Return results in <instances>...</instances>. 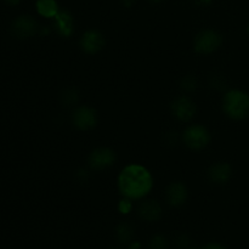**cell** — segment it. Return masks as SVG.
Listing matches in <instances>:
<instances>
[{
    "label": "cell",
    "mask_w": 249,
    "mask_h": 249,
    "mask_svg": "<svg viewBox=\"0 0 249 249\" xmlns=\"http://www.w3.org/2000/svg\"><path fill=\"white\" fill-rule=\"evenodd\" d=\"M151 2H156V4H158V2H160V1H163V0H150Z\"/></svg>",
    "instance_id": "603a6c76"
},
{
    "label": "cell",
    "mask_w": 249,
    "mask_h": 249,
    "mask_svg": "<svg viewBox=\"0 0 249 249\" xmlns=\"http://www.w3.org/2000/svg\"><path fill=\"white\" fill-rule=\"evenodd\" d=\"M116 235L121 243H129L134 236V230L129 224H121L117 228Z\"/></svg>",
    "instance_id": "9a60e30c"
},
{
    "label": "cell",
    "mask_w": 249,
    "mask_h": 249,
    "mask_svg": "<svg viewBox=\"0 0 249 249\" xmlns=\"http://www.w3.org/2000/svg\"><path fill=\"white\" fill-rule=\"evenodd\" d=\"M162 208L156 201H146L139 207V215L147 221H156L160 218Z\"/></svg>",
    "instance_id": "4fadbf2b"
},
{
    "label": "cell",
    "mask_w": 249,
    "mask_h": 249,
    "mask_svg": "<svg viewBox=\"0 0 249 249\" xmlns=\"http://www.w3.org/2000/svg\"><path fill=\"white\" fill-rule=\"evenodd\" d=\"M73 123L80 130H89L92 129L97 123L96 112L87 106L77 108L73 113Z\"/></svg>",
    "instance_id": "5b68a950"
},
{
    "label": "cell",
    "mask_w": 249,
    "mask_h": 249,
    "mask_svg": "<svg viewBox=\"0 0 249 249\" xmlns=\"http://www.w3.org/2000/svg\"><path fill=\"white\" fill-rule=\"evenodd\" d=\"M36 22L31 16H19L12 23V32L19 39H26L36 32Z\"/></svg>",
    "instance_id": "52a82bcc"
},
{
    "label": "cell",
    "mask_w": 249,
    "mask_h": 249,
    "mask_svg": "<svg viewBox=\"0 0 249 249\" xmlns=\"http://www.w3.org/2000/svg\"><path fill=\"white\" fill-rule=\"evenodd\" d=\"M187 190L181 182H173L167 190V199L170 206L180 207L186 202Z\"/></svg>",
    "instance_id": "30bf717a"
},
{
    "label": "cell",
    "mask_w": 249,
    "mask_h": 249,
    "mask_svg": "<svg viewBox=\"0 0 249 249\" xmlns=\"http://www.w3.org/2000/svg\"><path fill=\"white\" fill-rule=\"evenodd\" d=\"M224 112L230 118L242 121L249 117V94L242 90H231L223 99Z\"/></svg>",
    "instance_id": "7a4b0ae2"
},
{
    "label": "cell",
    "mask_w": 249,
    "mask_h": 249,
    "mask_svg": "<svg viewBox=\"0 0 249 249\" xmlns=\"http://www.w3.org/2000/svg\"><path fill=\"white\" fill-rule=\"evenodd\" d=\"M116 160V155L109 148H99L95 150L89 157V164L92 169L102 170L105 168H108L113 164Z\"/></svg>",
    "instance_id": "8992f818"
},
{
    "label": "cell",
    "mask_w": 249,
    "mask_h": 249,
    "mask_svg": "<svg viewBox=\"0 0 249 249\" xmlns=\"http://www.w3.org/2000/svg\"><path fill=\"white\" fill-rule=\"evenodd\" d=\"M221 41L223 38L218 32L208 29L197 34L195 39V49L199 53H211L221 45Z\"/></svg>",
    "instance_id": "3957f363"
},
{
    "label": "cell",
    "mask_w": 249,
    "mask_h": 249,
    "mask_svg": "<svg viewBox=\"0 0 249 249\" xmlns=\"http://www.w3.org/2000/svg\"><path fill=\"white\" fill-rule=\"evenodd\" d=\"M202 249H225V247L221 246L220 243H208V245L204 246Z\"/></svg>",
    "instance_id": "d6986e66"
},
{
    "label": "cell",
    "mask_w": 249,
    "mask_h": 249,
    "mask_svg": "<svg viewBox=\"0 0 249 249\" xmlns=\"http://www.w3.org/2000/svg\"><path fill=\"white\" fill-rule=\"evenodd\" d=\"M150 249H168V241L164 236H155L150 242Z\"/></svg>",
    "instance_id": "2e32d148"
},
{
    "label": "cell",
    "mask_w": 249,
    "mask_h": 249,
    "mask_svg": "<svg viewBox=\"0 0 249 249\" xmlns=\"http://www.w3.org/2000/svg\"><path fill=\"white\" fill-rule=\"evenodd\" d=\"M248 32H249V27H248Z\"/></svg>",
    "instance_id": "cb8c5ba5"
},
{
    "label": "cell",
    "mask_w": 249,
    "mask_h": 249,
    "mask_svg": "<svg viewBox=\"0 0 249 249\" xmlns=\"http://www.w3.org/2000/svg\"><path fill=\"white\" fill-rule=\"evenodd\" d=\"M56 28L62 36H70L74 31V21L72 15L66 10L58 11L55 16Z\"/></svg>",
    "instance_id": "7c38bea8"
},
{
    "label": "cell",
    "mask_w": 249,
    "mask_h": 249,
    "mask_svg": "<svg viewBox=\"0 0 249 249\" xmlns=\"http://www.w3.org/2000/svg\"><path fill=\"white\" fill-rule=\"evenodd\" d=\"M172 111L178 119L182 122H189L194 118L196 113V106L187 97H179L172 104Z\"/></svg>",
    "instance_id": "ba28073f"
},
{
    "label": "cell",
    "mask_w": 249,
    "mask_h": 249,
    "mask_svg": "<svg viewBox=\"0 0 249 249\" xmlns=\"http://www.w3.org/2000/svg\"><path fill=\"white\" fill-rule=\"evenodd\" d=\"M182 88L186 90H190V91H191V90H194L195 88H196V80H195V78H192V77L185 78L184 82H182Z\"/></svg>",
    "instance_id": "e0dca14e"
},
{
    "label": "cell",
    "mask_w": 249,
    "mask_h": 249,
    "mask_svg": "<svg viewBox=\"0 0 249 249\" xmlns=\"http://www.w3.org/2000/svg\"><path fill=\"white\" fill-rule=\"evenodd\" d=\"M36 10L44 17H55L58 12V6L55 0H38Z\"/></svg>",
    "instance_id": "5bb4252c"
},
{
    "label": "cell",
    "mask_w": 249,
    "mask_h": 249,
    "mask_svg": "<svg viewBox=\"0 0 249 249\" xmlns=\"http://www.w3.org/2000/svg\"><path fill=\"white\" fill-rule=\"evenodd\" d=\"M80 45L84 53H99L105 45V38L100 32L97 31H88L83 34Z\"/></svg>",
    "instance_id": "9c48e42d"
},
{
    "label": "cell",
    "mask_w": 249,
    "mask_h": 249,
    "mask_svg": "<svg viewBox=\"0 0 249 249\" xmlns=\"http://www.w3.org/2000/svg\"><path fill=\"white\" fill-rule=\"evenodd\" d=\"M231 174H232V169L228 163H216L209 169L208 173L211 181L219 185L228 182L230 180Z\"/></svg>",
    "instance_id": "8fae6325"
},
{
    "label": "cell",
    "mask_w": 249,
    "mask_h": 249,
    "mask_svg": "<svg viewBox=\"0 0 249 249\" xmlns=\"http://www.w3.org/2000/svg\"><path fill=\"white\" fill-rule=\"evenodd\" d=\"M151 173L142 165L131 164L122 170L118 179V186L122 194L129 199L145 197L152 189Z\"/></svg>",
    "instance_id": "6da1fadb"
},
{
    "label": "cell",
    "mask_w": 249,
    "mask_h": 249,
    "mask_svg": "<svg viewBox=\"0 0 249 249\" xmlns=\"http://www.w3.org/2000/svg\"><path fill=\"white\" fill-rule=\"evenodd\" d=\"M211 140L208 130L201 125H192L184 133V141L191 150H202Z\"/></svg>",
    "instance_id": "277c9868"
},
{
    "label": "cell",
    "mask_w": 249,
    "mask_h": 249,
    "mask_svg": "<svg viewBox=\"0 0 249 249\" xmlns=\"http://www.w3.org/2000/svg\"><path fill=\"white\" fill-rule=\"evenodd\" d=\"M119 211L122 212L123 214H128L129 212L131 211V203L129 199H124L119 203Z\"/></svg>",
    "instance_id": "ac0fdd59"
},
{
    "label": "cell",
    "mask_w": 249,
    "mask_h": 249,
    "mask_svg": "<svg viewBox=\"0 0 249 249\" xmlns=\"http://www.w3.org/2000/svg\"><path fill=\"white\" fill-rule=\"evenodd\" d=\"M197 1L199 2V4H203V5H208L211 4L212 0H197Z\"/></svg>",
    "instance_id": "7402d4cb"
},
{
    "label": "cell",
    "mask_w": 249,
    "mask_h": 249,
    "mask_svg": "<svg viewBox=\"0 0 249 249\" xmlns=\"http://www.w3.org/2000/svg\"><path fill=\"white\" fill-rule=\"evenodd\" d=\"M122 2H123V5H124V6H126V7H130L131 5H133L134 2H135V0H122Z\"/></svg>",
    "instance_id": "ffe728a7"
},
{
    "label": "cell",
    "mask_w": 249,
    "mask_h": 249,
    "mask_svg": "<svg viewBox=\"0 0 249 249\" xmlns=\"http://www.w3.org/2000/svg\"><path fill=\"white\" fill-rule=\"evenodd\" d=\"M5 1H6L7 4H10V5H16V4H18L21 0H5Z\"/></svg>",
    "instance_id": "44dd1931"
}]
</instances>
